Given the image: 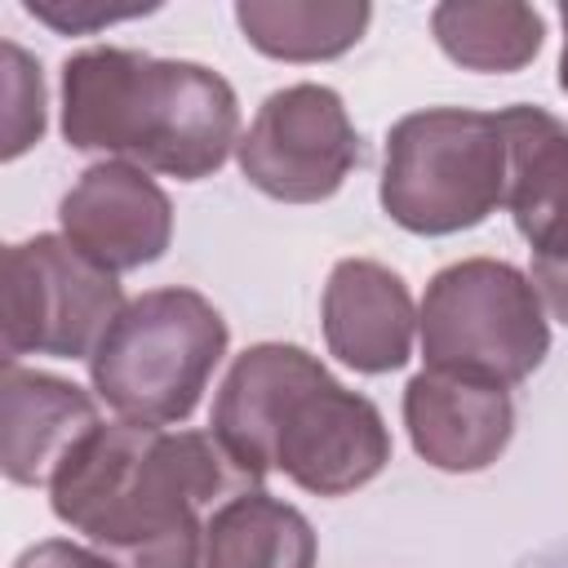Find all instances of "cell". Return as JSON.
I'll return each instance as SVG.
<instances>
[{
    "label": "cell",
    "instance_id": "obj_4",
    "mask_svg": "<svg viewBox=\"0 0 568 568\" xmlns=\"http://www.w3.org/2000/svg\"><path fill=\"white\" fill-rule=\"evenodd\" d=\"M226 355V320L195 288H151L115 315L89 355L98 399L120 422H186Z\"/></svg>",
    "mask_w": 568,
    "mask_h": 568
},
{
    "label": "cell",
    "instance_id": "obj_12",
    "mask_svg": "<svg viewBox=\"0 0 568 568\" xmlns=\"http://www.w3.org/2000/svg\"><path fill=\"white\" fill-rule=\"evenodd\" d=\"M98 404L53 373L22 368L18 359H4L0 377V466L13 484L40 488L53 484L58 466L75 453L84 435H93Z\"/></svg>",
    "mask_w": 568,
    "mask_h": 568
},
{
    "label": "cell",
    "instance_id": "obj_20",
    "mask_svg": "<svg viewBox=\"0 0 568 568\" xmlns=\"http://www.w3.org/2000/svg\"><path fill=\"white\" fill-rule=\"evenodd\" d=\"M559 18H564V53H559V84H564V93H568V4L559 9Z\"/></svg>",
    "mask_w": 568,
    "mask_h": 568
},
{
    "label": "cell",
    "instance_id": "obj_18",
    "mask_svg": "<svg viewBox=\"0 0 568 568\" xmlns=\"http://www.w3.org/2000/svg\"><path fill=\"white\" fill-rule=\"evenodd\" d=\"M160 4H102V0H27V13L49 22L53 31L62 36H84V31H98V27H111V22H124V18H138V13H151Z\"/></svg>",
    "mask_w": 568,
    "mask_h": 568
},
{
    "label": "cell",
    "instance_id": "obj_7",
    "mask_svg": "<svg viewBox=\"0 0 568 568\" xmlns=\"http://www.w3.org/2000/svg\"><path fill=\"white\" fill-rule=\"evenodd\" d=\"M0 297L4 359H84L124 311L120 280L80 253L67 235H31L9 244Z\"/></svg>",
    "mask_w": 568,
    "mask_h": 568
},
{
    "label": "cell",
    "instance_id": "obj_2",
    "mask_svg": "<svg viewBox=\"0 0 568 568\" xmlns=\"http://www.w3.org/2000/svg\"><path fill=\"white\" fill-rule=\"evenodd\" d=\"M209 435L248 484L280 470L315 497H346L390 462V430L377 404L346 390L293 342H257L235 355Z\"/></svg>",
    "mask_w": 568,
    "mask_h": 568
},
{
    "label": "cell",
    "instance_id": "obj_1",
    "mask_svg": "<svg viewBox=\"0 0 568 568\" xmlns=\"http://www.w3.org/2000/svg\"><path fill=\"white\" fill-rule=\"evenodd\" d=\"M248 479L204 430L98 426L49 484V506L115 568H204L200 506Z\"/></svg>",
    "mask_w": 568,
    "mask_h": 568
},
{
    "label": "cell",
    "instance_id": "obj_8",
    "mask_svg": "<svg viewBox=\"0 0 568 568\" xmlns=\"http://www.w3.org/2000/svg\"><path fill=\"white\" fill-rule=\"evenodd\" d=\"M235 160L248 186L262 195L284 204H320L337 195L355 169L359 133L333 89L288 84L257 106L248 133L235 146Z\"/></svg>",
    "mask_w": 568,
    "mask_h": 568
},
{
    "label": "cell",
    "instance_id": "obj_17",
    "mask_svg": "<svg viewBox=\"0 0 568 568\" xmlns=\"http://www.w3.org/2000/svg\"><path fill=\"white\" fill-rule=\"evenodd\" d=\"M4 160H18L44 133V80L40 62H31L13 40H4Z\"/></svg>",
    "mask_w": 568,
    "mask_h": 568
},
{
    "label": "cell",
    "instance_id": "obj_3",
    "mask_svg": "<svg viewBox=\"0 0 568 568\" xmlns=\"http://www.w3.org/2000/svg\"><path fill=\"white\" fill-rule=\"evenodd\" d=\"M62 138L75 151L200 182L240 146V102L200 62L98 44L62 62Z\"/></svg>",
    "mask_w": 568,
    "mask_h": 568
},
{
    "label": "cell",
    "instance_id": "obj_9",
    "mask_svg": "<svg viewBox=\"0 0 568 568\" xmlns=\"http://www.w3.org/2000/svg\"><path fill=\"white\" fill-rule=\"evenodd\" d=\"M506 138V209L532 257L541 306L568 324V124L541 106L497 111Z\"/></svg>",
    "mask_w": 568,
    "mask_h": 568
},
{
    "label": "cell",
    "instance_id": "obj_11",
    "mask_svg": "<svg viewBox=\"0 0 568 568\" xmlns=\"http://www.w3.org/2000/svg\"><path fill=\"white\" fill-rule=\"evenodd\" d=\"M404 426L417 457H426L435 470L470 475L506 453L515 404L501 386L422 368L404 386Z\"/></svg>",
    "mask_w": 568,
    "mask_h": 568
},
{
    "label": "cell",
    "instance_id": "obj_19",
    "mask_svg": "<svg viewBox=\"0 0 568 568\" xmlns=\"http://www.w3.org/2000/svg\"><path fill=\"white\" fill-rule=\"evenodd\" d=\"M13 568H115V564H111L106 555L89 550V546H75V541H67V537H49V541L27 546V550L13 559Z\"/></svg>",
    "mask_w": 568,
    "mask_h": 568
},
{
    "label": "cell",
    "instance_id": "obj_6",
    "mask_svg": "<svg viewBox=\"0 0 568 568\" xmlns=\"http://www.w3.org/2000/svg\"><path fill=\"white\" fill-rule=\"evenodd\" d=\"M417 328L430 373L501 390L519 386L550 351V324L532 280L497 257L444 266L426 284Z\"/></svg>",
    "mask_w": 568,
    "mask_h": 568
},
{
    "label": "cell",
    "instance_id": "obj_13",
    "mask_svg": "<svg viewBox=\"0 0 568 568\" xmlns=\"http://www.w3.org/2000/svg\"><path fill=\"white\" fill-rule=\"evenodd\" d=\"M413 293L368 257H346L324 284V342L355 373H390L413 355Z\"/></svg>",
    "mask_w": 568,
    "mask_h": 568
},
{
    "label": "cell",
    "instance_id": "obj_5",
    "mask_svg": "<svg viewBox=\"0 0 568 568\" xmlns=\"http://www.w3.org/2000/svg\"><path fill=\"white\" fill-rule=\"evenodd\" d=\"M377 195L386 217L413 235L479 226L506 204V138L497 115L430 106L395 120Z\"/></svg>",
    "mask_w": 568,
    "mask_h": 568
},
{
    "label": "cell",
    "instance_id": "obj_10",
    "mask_svg": "<svg viewBox=\"0 0 568 568\" xmlns=\"http://www.w3.org/2000/svg\"><path fill=\"white\" fill-rule=\"evenodd\" d=\"M62 235L111 275L164 257L173 240V204L146 169L124 160L89 164L58 204Z\"/></svg>",
    "mask_w": 568,
    "mask_h": 568
},
{
    "label": "cell",
    "instance_id": "obj_15",
    "mask_svg": "<svg viewBox=\"0 0 568 568\" xmlns=\"http://www.w3.org/2000/svg\"><path fill=\"white\" fill-rule=\"evenodd\" d=\"M373 9L364 0H240L244 40L280 62H324L359 44Z\"/></svg>",
    "mask_w": 568,
    "mask_h": 568
},
{
    "label": "cell",
    "instance_id": "obj_14",
    "mask_svg": "<svg viewBox=\"0 0 568 568\" xmlns=\"http://www.w3.org/2000/svg\"><path fill=\"white\" fill-rule=\"evenodd\" d=\"M311 519L262 493H231L204 524V568H315Z\"/></svg>",
    "mask_w": 568,
    "mask_h": 568
},
{
    "label": "cell",
    "instance_id": "obj_16",
    "mask_svg": "<svg viewBox=\"0 0 568 568\" xmlns=\"http://www.w3.org/2000/svg\"><path fill=\"white\" fill-rule=\"evenodd\" d=\"M430 31L457 67L488 71V75H506V71L528 67L541 49V36H546L541 13L532 4H519V0H488V4L448 0V4H435Z\"/></svg>",
    "mask_w": 568,
    "mask_h": 568
}]
</instances>
